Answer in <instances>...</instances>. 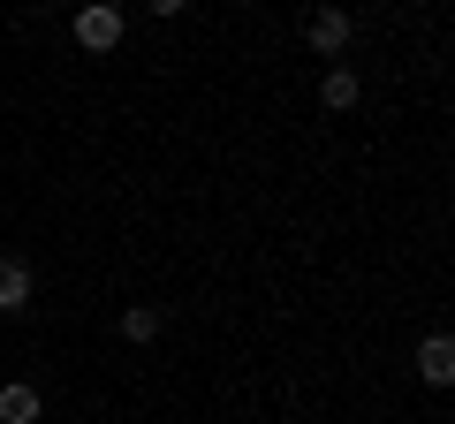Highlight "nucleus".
Here are the masks:
<instances>
[{"label":"nucleus","mask_w":455,"mask_h":424,"mask_svg":"<svg viewBox=\"0 0 455 424\" xmlns=\"http://www.w3.org/2000/svg\"><path fill=\"white\" fill-rule=\"evenodd\" d=\"M76 46L84 53H114L122 46V8H84L76 16Z\"/></svg>","instance_id":"f257e3e1"},{"label":"nucleus","mask_w":455,"mask_h":424,"mask_svg":"<svg viewBox=\"0 0 455 424\" xmlns=\"http://www.w3.org/2000/svg\"><path fill=\"white\" fill-rule=\"evenodd\" d=\"M31 295H38V273L23 258H0V310L16 318V310H31Z\"/></svg>","instance_id":"f03ea898"},{"label":"nucleus","mask_w":455,"mask_h":424,"mask_svg":"<svg viewBox=\"0 0 455 424\" xmlns=\"http://www.w3.org/2000/svg\"><path fill=\"white\" fill-rule=\"evenodd\" d=\"M304 38H311V53H349V16L319 8V16H304Z\"/></svg>","instance_id":"7ed1b4c3"},{"label":"nucleus","mask_w":455,"mask_h":424,"mask_svg":"<svg viewBox=\"0 0 455 424\" xmlns=\"http://www.w3.org/2000/svg\"><path fill=\"white\" fill-rule=\"evenodd\" d=\"M418 379H425V387H448V379H455V342H448V334H425V349H418Z\"/></svg>","instance_id":"20e7f679"},{"label":"nucleus","mask_w":455,"mask_h":424,"mask_svg":"<svg viewBox=\"0 0 455 424\" xmlns=\"http://www.w3.org/2000/svg\"><path fill=\"white\" fill-rule=\"evenodd\" d=\"M38 387H23V379H8V387H0V424H38Z\"/></svg>","instance_id":"39448f33"},{"label":"nucleus","mask_w":455,"mask_h":424,"mask_svg":"<svg viewBox=\"0 0 455 424\" xmlns=\"http://www.w3.org/2000/svg\"><path fill=\"white\" fill-rule=\"evenodd\" d=\"M319 98H326V114H349V106H357V68H326Z\"/></svg>","instance_id":"423d86ee"},{"label":"nucleus","mask_w":455,"mask_h":424,"mask_svg":"<svg viewBox=\"0 0 455 424\" xmlns=\"http://www.w3.org/2000/svg\"><path fill=\"white\" fill-rule=\"evenodd\" d=\"M160 326H167L160 303H130L122 310V334H130V342H160Z\"/></svg>","instance_id":"0eeeda50"}]
</instances>
